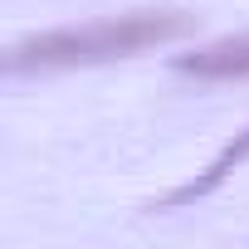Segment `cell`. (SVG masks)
<instances>
[{
    "label": "cell",
    "mask_w": 249,
    "mask_h": 249,
    "mask_svg": "<svg viewBox=\"0 0 249 249\" xmlns=\"http://www.w3.org/2000/svg\"><path fill=\"white\" fill-rule=\"evenodd\" d=\"M191 35V15L176 10H137V15H112V20H93L78 30H54L39 39H25L10 49L5 69L10 73H35V69H78V64H107V59H127L142 54L152 44H171Z\"/></svg>",
    "instance_id": "obj_1"
},
{
    "label": "cell",
    "mask_w": 249,
    "mask_h": 249,
    "mask_svg": "<svg viewBox=\"0 0 249 249\" xmlns=\"http://www.w3.org/2000/svg\"><path fill=\"white\" fill-rule=\"evenodd\" d=\"M186 73L196 78H249V35H230V39H215L196 54L181 59Z\"/></svg>",
    "instance_id": "obj_2"
}]
</instances>
